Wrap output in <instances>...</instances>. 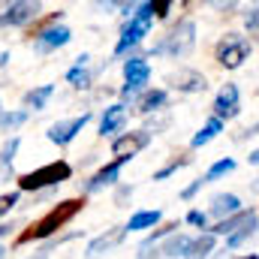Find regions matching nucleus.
<instances>
[{
  "mask_svg": "<svg viewBox=\"0 0 259 259\" xmlns=\"http://www.w3.org/2000/svg\"><path fill=\"white\" fill-rule=\"evenodd\" d=\"M84 208V199H64V202H58L46 217H39L27 232H21L18 235V244H27V241H42V238H52L55 232H61L66 223L78 214Z\"/></svg>",
  "mask_w": 259,
  "mask_h": 259,
  "instance_id": "1",
  "label": "nucleus"
},
{
  "mask_svg": "<svg viewBox=\"0 0 259 259\" xmlns=\"http://www.w3.org/2000/svg\"><path fill=\"white\" fill-rule=\"evenodd\" d=\"M193 46H196V24L190 18H184L166 36H160V42H154L151 55H157V58H187L193 52Z\"/></svg>",
  "mask_w": 259,
  "mask_h": 259,
  "instance_id": "2",
  "label": "nucleus"
},
{
  "mask_svg": "<svg viewBox=\"0 0 259 259\" xmlns=\"http://www.w3.org/2000/svg\"><path fill=\"white\" fill-rule=\"evenodd\" d=\"M151 24H154V3H136V12L127 21V27L121 30V39L115 46V58H121L130 49H136L151 33Z\"/></svg>",
  "mask_w": 259,
  "mask_h": 259,
  "instance_id": "3",
  "label": "nucleus"
},
{
  "mask_svg": "<svg viewBox=\"0 0 259 259\" xmlns=\"http://www.w3.org/2000/svg\"><path fill=\"white\" fill-rule=\"evenodd\" d=\"M69 175H72V166L66 160H55L33 172H24L18 178V190H55L58 184L69 181Z\"/></svg>",
  "mask_w": 259,
  "mask_h": 259,
  "instance_id": "4",
  "label": "nucleus"
},
{
  "mask_svg": "<svg viewBox=\"0 0 259 259\" xmlns=\"http://www.w3.org/2000/svg\"><path fill=\"white\" fill-rule=\"evenodd\" d=\"M250 58V42L238 33H226V39H220L217 46V64L226 69H235Z\"/></svg>",
  "mask_w": 259,
  "mask_h": 259,
  "instance_id": "5",
  "label": "nucleus"
},
{
  "mask_svg": "<svg viewBox=\"0 0 259 259\" xmlns=\"http://www.w3.org/2000/svg\"><path fill=\"white\" fill-rule=\"evenodd\" d=\"M124 100H136V94H142L145 88H148V81H151V66L145 58H130L124 61Z\"/></svg>",
  "mask_w": 259,
  "mask_h": 259,
  "instance_id": "6",
  "label": "nucleus"
},
{
  "mask_svg": "<svg viewBox=\"0 0 259 259\" xmlns=\"http://www.w3.org/2000/svg\"><path fill=\"white\" fill-rule=\"evenodd\" d=\"M39 9L42 6L39 3H30V0H12L0 12V27H24V24H30L39 15Z\"/></svg>",
  "mask_w": 259,
  "mask_h": 259,
  "instance_id": "7",
  "label": "nucleus"
},
{
  "mask_svg": "<svg viewBox=\"0 0 259 259\" xmlns=\"http://www.w3.org/2000/svg\"><path fill=\"white\" fill-rule=\"evenodd\" d=\"M88 121H91V112H81V115H75V118L55 121V124L49 127V133H46V136H49V142H52V145H61V148H64V145H69V142H72L81 130L88 127Z\"/></svg>",
  "mask_w": 259,
  "mask_h": 259,
  "instance_id": "8",
  "label": "nucleus"
},
{
  "mask_svg": "<svg viewBox=\"0 0 259 259\" xmlns=\"http://www.w3.org/2000/svg\"><path fill=\"white\" fill-rule=\"evenodd\" d=\"M211 112H214L217 121H232V118H238V112H241V94H238V84H223L220 94L214 97Z\"/></svg>",
  "mask_w": 259,
  "mask_h": 259,
  "instance_id": "9",
  "label": "nucleus"
},
{
  "mask_svg": "<svg viewBox=\"0 0 259 259\" xmlns=\"http://www.w3.org/2000/svg\"><path fill=\"white\" fill-rule=\"evenodd\" d=\"M69 39H72V30H69L66 24H46V27L33 36V49L42 52V55H49V52L66 46Z\"/></svg>",
  "mask_w": 259,
  "mask_h": 259,
  "instance_id": "10",
  "label": "nucleus"
},
{
  "mask_svg": "<svg viewBox=\"0 0 259 259\" xmlns=\"http://www.w3.org/2000/svg\"><path fill=\"white\" fill-rule=\"evenodd\" d=\"M151 145V130H133V133H124V136H118L115 142H112V154H118V157H136L139 151H145Z\"/></svg>",
  "mask_w": 259,
  "mask_h": 259,
  "instance_id": "11",
  "label": "nucleus"
},
{
  "mask_svg": "<svg viewBox=\"0 0 259 259\" xmlns=\"http://www.w3.org/2000/svg\"><path fill=\"white\" fill-rule=\"evenodd\" d=\"M130 163V157H118V160H112L109 166H103L88 184H84V193H97V190H103V187H112V184H118V178H121V169Z\"/></svg>",
  "mask_w": 259,
  "mask_h": 259,
  "instance_id": "12",
  "label": "nucleus"
},
{
  "mask_svg": "<svg viewBox=\"0 0 259 259\" xmlns=\"http://www.w3.org/2000/svg\"><path fill=\"white\" fill-rule=\"evenodd\" d=\"M166 81L175 91H181V94H202V91H208V78L202 72H196V69H178V72L166 75Z\"/></svg>",
  "mask_w": 259,
  "mask_h": 259,
  "instance_id": "13",
  "label": "nucleus"
},
{
  "mask_svg": "<svg viewBox=\"0 0 259 259\" xmlns=\"http://www.w3.org/2000/svg\"><path fill=\"white\" fill-rule=\"evenodd\" d=\"M127 235V226H115V229H106L103 235H97L91 244H88V259H100L103 253H109L112 247H118Z\"/></svg>",
  "mask_w": 259,
  "mask_h": 259,
  "instance_id": "14",
  "label": "nucleus"
},
{
  "mask_svg": "<svg viewBox=\"0 0 259 259\" xmlns=\"http://www.w3.org/2000/svg\"><path fill=\"white\" fill-rule=\"evenodd\" d=\"M124 124H127V106L124 103H115L100 118V136H115V133L124 130Z\"/></svg>",
  "mask_w": 259,
  "mask_h": 259,
  "instance_id": "15",
  "label": "nucleus"
},
{
  "mask_svg": "<svg viewBox=\"0 0 259 259\" xmlns=\"http://www.w3.org/2000/svg\"><path fill=\"white\" fill-rule=\"evenodd\" d=\"M241 211V199L235 193H217L211 199V208H208V217H217V223L220 220H226V217H232V214H238Z\"/></svg>",
  "mask_w": 259,
  "mask_h": 259,
  "instance_id": "16",
  "label": "nucleus"
},
{
  "mask_svg": "<svg viewBox=\"0 0 259 259\" xmlns=\"http://www.w3.org/2000/svg\"><path fill=\"white\" fill-rule=\"evenodd\" d=\"M253 220H256V211L241 208L238 214H232V217H226V220L214 223V229H208V232H211V235H232V232L244 229V226H247V223H253Z\"/></svg>",
  "mask_w": 259,
  "mask_h": 259,
  "instance_id": "17",
  "label": "nucleus"
},
{
  "mask_svg": "<svg viewBox=\"0 0 259 259\" xmlns=\"http://www.w3.org/2000/svg\"><path fill=\"white\" fill-rule=\"evenodd\" d=\"M190 244L193 238L190 235H169V241L160 244V256L166 259H187L190 256Z\"/></svg>",
  "mask_w": 259,
  "mask_h": 259,
  "instance_id": "18",
  "label": "nucleus"
},
{
  "mask_svg": "<svg viewBox=\"0 0 259 259\" xmlns=\"http://www.w3.org/2000/svg\"><path fill=\"white\" fill-rule=\"evenodd\" d=\"M166 103H169V94L163 88H154V91H145L139 97V112L142 115H157V112L166 109Z\"/></svg>",
  "mask_w": 259,
  "mask_h": 259,
  "instance_id": "19",
  "label": "nucleus"
},
{
  "mask_svg": "<svg viewBox=\"0 0 259 259\" xmlns=\"http://www.w3.org/2000/svg\"><path fill=\"white\" fill-rule=\"evenodd\" d=\"M88 55H78L75 58V66H69L66 69V81L72 84V88H91V81H94V72L88 69Z\"/></svg>",
  "mask_w": 259,
  "mask_h": 259,
  "instance_id": "20",
  "label": "nucleus"
},
{
  "mask_svg": "<svg viewBox=\"0 0 259 259\" xmlns=\"http://www.w3.org/2000/svg\"><path fill=\"white\" fill-rule=\"evenodd\" d=\"M163 220V214L154 208V211H136L133 217H130L127 223V232H142V229H154L157 223Z\"/></svg>",
  "mask_w": 259,
  "mask_h": 259,
  "instance_id": "21",
  "label": "nucleus"
},
{
  "mask_svg": "<svg viewBox=\"0 0 259 259\" xmlns=\"http://www.w3.org/2000/svg\"><path fill=\"white\" fill-rule=\"evenodd\" d=\"M52 94H55V84H39V88H33V91H27V94H24V106H27V109H33V112H39V109H46V106H49Z\"/></svg>",
  "mask_w": 259,
  "mask_h": 259,
  "instance_id": "22",
  "label": "nucleus"
},
{
  "mask_svg": "<svg viewBox=\"0 0 259 259\" xmlns=\"http://www.w3.org/2000/svg\"><path fill=\"white\" fill-rule=\"evenodd\" d=\"M226 130V124L223 121H217V118H211L208 124H202V130L196 133L193 139H190V148H202V145H208V142H214L220 133Z\"/></svg>",
  "mask_w": 259,
  "mask_h": 259,
  "instance_id": "23",
  "label": "nucleus"
},
{
  "mask_svg": "<svg viewBox=\"0 0 259 259\" xmlns=\"http://www.w3.org/2000/svg\"><path fill=\"white\" fill-rule=\"evenodd\" d=\"M229 172H235V160H232V157H223V160L211 163V169L202 175V184H211V181H217V178H226Z\"/></svg>",
  "mask_w": 259,
  "mask_h": 259,
  "instance_id": "24",
  "label": "nucleus"
},
{
  "mask_svg": "<svg viewBox=\"0 0 259 259\" xmlns=\"http://www.w3.org/2000/svg\"><path fill=\"white\" fill-rule=\"evenodd\" d=\"M214 244H217V235H211V232H205V235L193 238V244H190V256L187 259H205L211 250H214Z\"/></svg>",
  "mask_w": 259,
  "mask_h": 259,
  "instance_id": "25",
  "label": "nucleus"
},
{
  "mask_svg": "<svg viewBox=\"0 0 259 259\" xmlns=\"http://www.w3.org/2000/svg\"><path fill=\"white\" fill-rule=\"evenodd\" d=\"M27 121V112L24 109H15V112H0V133H15Z\"/></svg>",
  "mask_w": 259,
  "mask_h": 259,
  "instance_id": "26",
  "label": "nucleus"
},
{
  "mask_svg": "<svg viewBox=\"0 0 259 259\" xmlns=\"http://www.w3.org/2000/svg\"><path fill=\"white\" fill-rule=\"evenodd\" d=\"M259 229V220L253 223H247L244 229H238V232H232V235H226V250H235V247H241L247 238H253V232Z\"/></svg>",
  "mask_w": 259,
  "mask_h": 259,
  "instance_id": "27",
  "label": "nucleus"
},
{
  "mask_svg": "<svg viewBox=\"0 0 259 259\" xmlns=\"http://www.w3.org/2000/svg\"><path fill=\"white\" fill-rule=\"evenodd\" d=\"M18 148H21V139H18V136L6 139V145L0 148V169H3V172H6V169H12V160H15Z\"/></svg>",
  "mask_w": 259,
  "mask_h": 259,
  "instance_id": "28",
  "label": "nucleus"
},
{
  "mask_svg": "<svg viewBox=\"0 0 259 259\" xmlns=\"http://www.w3.org/2000/svg\"><path fill=\"white\" fill-rule=\"evenodd\" d=\"M172 229H178V223H169V226H163V229L151 232V235H148V238L142 241V247H139V256L145 259V256H148V250H151V247H154V244H157V241H160L163 235H172Z\"/></svg>",
  "mask_w": 259,
  "mask_h": 259,
  "instance_id": "29",
  "label": "nucleus"
},
{
  "mask_svg": "<svg viewBox=\"0 0 259 259\" xmlns=\"http://www.w3.org/2000/svg\"><path fill=\"white\" fill-rule=\"evenodd\" d=\"M187 163H190V157H181V160H172V163H166L163 169H157V172H154V181H166L169 175H175V172H178V169H184Z\"/></svg>",
  "mask_w": 259,
  "mask_h": 259,
  "instance_id": "30",
  "label": "nucleus"
},
{
  "mask_svg": "<svg viewBox=\"0 0 259 259\" xmlns=\"http://www.w3.org/2000/svg\"><path fill=\"white\" fill-rule=\"evenodd\" d=\"M18 199H21V193H18V190H12V193H3V196H0V217H3V214H9V211L18 205Z\"/></svg>",
  "mask_w": 259,
  "mask_h": 259,
  "instance_id": "31",
  "label": "nucleus"
},
{
  "mask_svg": "<svg viewBox=\"0 0 259 259\" xmlns=\"http://www.w3.org/2000/svg\"><path fill=\"white\" fill-rule=\"evenodd\" d=\"M187 223L196 226V229H205V226H208V211H199V208L187 211Z\"/></svg>",
  "mask_w": 259,
  "mask_h": 259,
  "instance_id": "32",
  "label": "nucleus"
},
{
  "mask_svg": "<svg viewBox=\"0 0 259 259\" xmlns=\"http://www.w3.org/2000/svg\"><path fill=\"white\" fill-rule=\"evenodd\" d=\"M244 24H247V30H259V6H250L244 12Z\"/></svg>",
  "mask_w": 259,
  "mask_h": 259,
  "instance_id": "33",
  "label": "nucleus"
},
{
  "mask_svg": "<svg viewBox=\"0 0 259 259\" xmlns=\"http://www.w3.org/2000/svg\"><path fill=\"white\" fill-rule=\"evenodd\" d=\"M151 3H154V0H151ZM169 9H172V3H169V0H157V3H154V15H157V18H166V15H169Z\"/></svg>",
  "mask_w": 259,
  "mask_h": 259,
  "instance_id": "34",
  "label": "nucleus"
},
{
  "mask_svg": "<svg viewBox=\"0 0 259 259\" xmlns=\"http://www.w3.org/2000/svg\"><path fill=\"white\" fill-rule=\"evenodd\" d=\"M202 187H205V184H202V178H196V181L190 184V187H184V193H181V196H184V199H193V196L199 193Z\"/></svg>",
  "mask_w": 259,
  "mask_h": 259,
  "instance_id": "35",
  "label": "nucleus"
},
{
  "mask_svg": "<svg viewBox=\"0 0 259 259\" xmlns=\"http://www.w3.org/2000/svg\"><path fill=\"white\" fill-rule=\"evenodd\" d=\"M250 163H253V166H259V148H256V151H250Z\"/></svg>",
  "mask_w": 259,
  "mask_h": 259,
  "instance_id": "36",
  "label": "nucleus"
},
{
  "mask_svg": "<svg viewBox=\"0 0 259 259\" xmlns=\"http://www.w3.org/2000/svg\"><path fill=\"white\" fill-rule=\"evenodd\" d=\"M6 61H9V52H0V66H6Z\"/></svg>",
  "mask_w": 259,
  "mask_h": 259,
  "instance_id": "37",
  "label": "nucleus"
},
{
  "mask_svg": "<svg viewBox=\"0 0 259 259\" xmlns=\"http://www.w3.org/2000/svg\"><path fill=\"white\" fill-rule=\"evenodd\" d=\"M27 259H49V253H46V250H39L36 256H27Z\"/></svg>",
  "mask_w": 259,
  "mask_h": 259,
  "instance_id": "38",
  "label": "nucleus"
},
{
  "mask_svg": "<svg viewBox=\"0 0 259 259\" xmlns=\"http://www.w3.org/2000/svg\"><path fill=\"white\" fill-rule=\"evenodd\" d=\"M238 259H259L256 253H253V256H250V253H244V256H238Z\"/></svg>",
  "mask_w": 259,
  "mask_h": 259,
  "instance_id": "39",
  "label": "nucleus"
},
{
  "mask_svg": "<svg viewBox=\"0 0 259 259\" xmlns=\"http://www.w3.org/2000/svg\"><path fill=\"white\" fill-rule=\"evenodd\" d=\"M0 112H3V109H0Z\"/></svg>",
  "mask_w": 259,
  "mask_h": 259,
  "instance_id": "40",
  "label": "nucleus"
}]
</instances>
